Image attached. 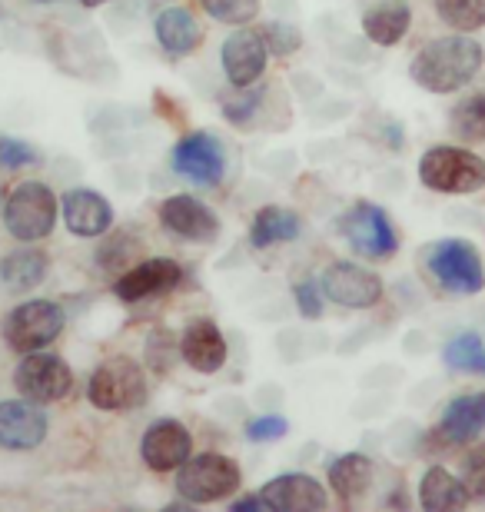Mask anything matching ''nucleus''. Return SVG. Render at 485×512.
<instances>
[{
  "mask_svg": "<svg viewBox=\"0 0 485 512\" xmlns=\"http://www.w3.org/2000/svg\"><path fill=\"white\" fill-rule=\"evenodd\" d=\"M482 44L472 40L469 34H456V37H439L429 40L426 47L412 57L409 74L412 80L429 90V94H452V90H462L472 84V77L482 70Z\"/></svg>",
  "mask_w": 485,
  "mask_h": 512,
  "instance_id": "obj_1",
  "label": "nucleus"
},
{
  "mask_svg": "<svg viewBox=\"0 0 485 512\" xmlns=\"http://www.w3.org/2000/svg\"><path fill=\"white\" fill-rule=\"evenodd\" d=\"M419 180L446 197H466L485 187V160L462 147H432L419 160Z\"/></svg>",
  "mask_w": 485,
  "mask_h": 512,
  "instance_id": "obj_2",
  "label": "nucleus"
},
{
  "mask_svg": "<svg viewBox=\"0 0 485 512\" xmlns=\"http://www.w3.org/2000/svg\"><path fill=\"white\" fill-rule=\"evenodd\" d=\"M4 223L10 237L20 243H37L57 227V197L47 183H20L4 203Z\"/></svg>",
  "mask_w": 485,
  "mask_h": 512,
  "instance_id": "obj_3",
  "label": "nucleus"
},
{
  "mask_svg": "<svg viewBox=\"0 0 485 512\" xmlns=\"http://www.w3.org/2000/svg\"><path fill=\"white\" fill-rule=\"evenodd\" d=\"M147 376H143L140 363L130 356H113V360L100 363L87 383L90 403L103 413H120V409H140L147 403Z\"/></svg>",
  "mask_w": 485,
  "mask_h": 512,
  "instance_id": "obj_4",
  "label": "nucleus"
},
{
  "mask_svg": "<svg viewBox=\"0 0 485 512\" xmlns=\"http://www.w3.org/2000/svg\"><path fill=\"white\" fill-rule=\"evenodd\" d=\"M236 489H240V466L223 453L190 456L177 473V493L183 496V503L193 506L220 503Z\"/></svg>",
  "mask_w": 485,
  "mask_h": 512,
  "instance_id": "obj_5",
  "label": "nucleus"
},
{
  "mask_svg": "<svg viewBox=\"0 0 485 512\" xmlns=\"http://www.w3.org/2000/svg\"><path fill=\"white\" fill-rule=\"evenodd\" d=\"M64 306L60 303H50V300H27L14 306L4 320V340L10 350L17 353H34V350H44L64 333Z\"/></svg>",
  "mask_w": 485,
  "mask_h": 512,
  "instance_id": "obj_6",
  "label": "nucleus"
},
{
  "mask_svg": "<svg viewBox=\"0 0 485 512\" xmlns=\"http://www.w3.org/2000/svg\"><path fill=\"white\" fill-rule=\"evenodd\" d=\"M429 273L446 293L472 296L485 286L482 256L469 240H439L429 250Z\"/></svg>",
  "mask_w": 485,
  "mask_h": 512,
  "instance_id": "obj_7",
  "label": "nucleus"
},
{
  "mask_svg": "<svg viewBox=\"0 0 485 512\" xmlns=\"http://www.w3.org/2000/svg\"><path fill=\"white\" fill-rule=\"evenodd\" d=\"M17 393L30 399V403H57L74 386V373L70 366L54 353H27L14 370Z\"/></svg>",
  "mask_w": 485,
  "mask_h": 512,
  "instance_id": "obj_8",
  "label": "nucleus"
},
{
  "mask_svg": "<svg viewBox=\"0 0 485 512\" xmlns=\"http://www.w3.org/2000/svg\"><path fill=\"white\" fill-rule=\"evenodd\" d=\"M343 237L349 240V247L359 256H366V260H386V256L399 250L396 230H392L386 210L376 207V203H356V207L346 213Z\"/></svg>",
  "mask_w": 485,
  "mask_h": 512,
  "instance_id": "obj_9",
  "label": "nucleus"
},
{
  "mask_svg": "<svg viewBox=\"0 0 485 512\" xmlns=\"http://www.w3.org/2000/svg\"><path fill=\"white\" fill-rule=\"evenodd\" d=\"M323 293L349 310H369L383 300V280L373 270H363L359 263H329L323 273Z\"/></svg>",
  "mask_w": 485,
  "mask_h": 512,
  "instance_id": "obj_10",
  "label": "nucleus"
},
{
  "mask_svg": "<svg viewBox=\"0 0 485 512\" xmlns=\"http://www.w3.org/2000/svg\"><path fill=\"white\" fill-rule=\"evenodd\" d=\"M173 167L187 180L200 183V187H216L226 173V153L223 143L213 133H190L173 150Z\"/></svg>",
  "mask_w": 485,
  "mask_h": 512,
  "instance_id": "obj_11",
  "label": "nucleus"
},
{
  "mask_svg": "<svg viewBox=\"0 0 485 512\" xmlns=\"http://www.w3.org/2000/svg\"><path fill=\"white\" fill-rule=\"evenodd\" d=\"M180 280H183L180 263L167 260V256H157V260L130 266V270L113 283V293H117L123 303H140V300H153V296L173 293L180 286Z\"/></svg>",
  "mask_w": 485,
  "mask_h": 512,
  "instance_id": "obj_12",
  "label": "nucleus"
},
{
  "mask_svg": "<svg viewBox=\"0 0 485 512\" xmlns=\"http://www.w3.org/2000/svg\"><path fill=\"white\" fill-rule=\"evenodd\" d=\"M193 453V439L190 429L177 423V419H157L147 433H143L140 456L153 473H173L190 459Z\"/></svg>",
  "mask_w": 485,
  "mask_h": 512,
  "instance_id": "obj_13",
  "label": "nucleus"
},
{
  "mask_svg": "<svg viewBox=\"0 0 485 512\" xmlns=\"http://www.w3.org/2000/svg\"><path fill=\"white\" fill-rule=\"evenodd\" d=\"M160 223L167 233H173L177 240H187V243H210L216 233H220L216 213L196 197H187V193L160 203Z\"/></svg>",
  "mask_w": 485,
  "mask_h": 512,
  "instance_id": "obj_14",
  "label": "nucleus"
},
{
  "mask_svg": "<svg viewBox=\"0 0 485 512\" xmlns=\"http://www.w3.org/2000/svg\"><path fill=\"white\" fill-rule=\"evenodd\" d=\"M220 57H223L226 80L236 90H243L263 77L266 60H270V47H266V37L256 34V30H236V34L226 37Z\"/></svg>",
  "mask_w": 485,
  "mask_h": 512,
  "instance_id": "obj_15",
  "label": "nucleus"
},
{
  "mask_svg": "<svg viewBox=\"0 0 485 512\" xmlns=\"http://www.w3.org/2000/svg\"><path fill=\"white\" fill-rule=\"evenodd\" d=\"M256 496H260L263 509H270V512H319L329 503L326 489L306 473L276 476L273 483H266Z\"/></svg>",
  "mask_w": 485,
  "mask_h": 512,
  "instance_id": "obj_16",
  "label": "nucleus"
},
{
  "mask_svg": "<svg viewBox=\"0 0 485 512\" xmlns=\"http://www.w3.org/2000/svg\"><path fill=\"white\" fill-rule=\"evenodd\" d=\"M47 439V416L30 399H4L0 403V446L37 449Z\"/></svg>",
  "mask_w": 485,
  "mask_h": 512,
  "instance_id": "obj_17",
  "label": "nucleus"
},
{
  "mask_svg": "<svg viewBox=\"0 0 485 512\" xmlns=\"http://www.w3.org/2000/svg\"><path fill=\"white\" fill-rule=\"evenodd\" d=\"M180 356L196 373H216L226 363V340L220 326L206 316L193 320L180 336Z\"/></svg>",
  "mask_w": 485,
  "mask_h": 512,
  "instance_id": "obj_18",
  "label": "nucleus"
},
{
  "mask_svg": "<svg viewBox=\"0 0 485 512\" xmlns=\"http://www.w3.org/2000/svg\"><path fill=\"white\" fill-rule=\"evenodd\" d=\"M485 429V393H462L446 406L436 436L446 446H466Z\"/></svg>",
  "mask_w": 485,
  "mask_h": 512,
  "instance_id": "obj_19",
  "label": "nucleus"
},
{
  "mask_svg": "<svg viewBox=\"0 0 485 512\" xmlns=\"http://www.w3.org/2000/svg\"><path fill=\"white\" fill-rule=\"evenodd\" d=\"M64 223L77 237H103L113 223V207L94 190H70L64 197Z\"/></svg>",
  "mask_w": 485,
  "mask_h": 512,
  "instance_id": "obj_20",
  "label": "nucleus"
},
{
  "mask_svg": "<svg viewBox=\"0 0 485 512\" xmlns=\"http://www.w3.org/2000/svg\"><path fill=\"white\" fill-rule=\"evenodd\" d=\"M412 24V10L406 0H379L363 14V34L376 47H396Z\"/></svg>",
  "mask_w": 485,
  "mask_h": 512,
  "instance_id": "obj_21",
  "label": "nucleus"
},
{
  "mask_svg": "<svg viewBox=\"0 0 485 512\" xmlns=\"http://www.w3.org/2000/svg\"><path fill=\"white\" fill-rule=\"evenodd\" d=\"M326 476H329L333 493L343 499L346 506H353L366 496L369 483H373V463H369V456H363V453H346L329 463Z\"/></svg>",
  "mask_w": 485,
  "mask_h": 512,
  "instance_id": "obj_22",
  "label": "nucleus"
},
{
  "mask_svg": "<svg viewBox=\"0 0 485 512\" xmlns=\"http://www.w3.org/2000/svg\"><path fill=\"white\" fill-rule=\"evenodd\" d=\"M469 489L462 479H456L449 469L432 466L419 483V503L429 512H452V509H466L469 506Z\"/></svg>",
  "mask_w": 485,
  "mask_h": 512,
  "instance_id": "obj_23",
  "label": "nucleus"
},
{
  "mask_svg": "<svg viewBox=\"0 0 485 512\" xmlns=\"http://www.w3.org/2000/svg\"><path fill=\"white\" fill-rule=\"evenodd\" d=\"M153 30H157L160 47L167 50V54H177V57L193 54L203 40V30H200V24H196V17L183 7L163 10V14L157 17V24H153Z\"/></svg>",
  "mask_w": 485,
  "mask_h": 512,
  "instance_id": "obj_24",
  "label": "nucleus"
},
{
  "mask_svg": "<svg viewBox=\"0 0 485 512\" xmlns=\"http://www.w3.org/2000/svg\"><path fill=\"white\" fill-rule=\"evenodd\" d=\"M47 270H50L47 253H40L34 247H20L0 260V280L14 293H27V290H34V286H40Z\"/></svg>",
  "mask_w": 485,
  "mask_h": 512,
  "instance_id": "obj_25",
  "label": "nucleus"
},
{
  "mask_svg": "<svg viewBox=\"0 0 485 512\" xmlns=\"http://www.w3.org/2000/svg\"><path fill=\"white\" fill-rule=\"evenodd\" d=\"M299 230H303L299 213L286 210V207H263V210H256V217H253L250 240L256 250H266V247H276V243L296 240Z\"/></svg>",
  "mask_w": 485,
  "mask_h": 512,
  "instance_id": "obj_26",
  "label": "nucleus"
},
{
  "mask_svg": "<svg viewBox=\"0 0 485 512\" xmlns=\"http://www.w3.org/2000/svg\"><path fill=\"white\" fill-rule=\"evenodd\" d=\"M446 363L462 373H485V346L479 333H459L446 346Z\"/></svg>",
  "mask_w": 485,
  "mask_h": 512,
  "instance_id": "obj_27",
  "label": "nucleus"
},
{
  "mask_svg": "<svg viewBox=\"0 0 485 512\" xmlns=\"http://www.w3.org/2000/svg\"><path fill=\"white\" fill-rule=\"evenodd\" d=\"M436 10L452 30L462 34L485 27V0H436Z\"/></svg>",
  "mask_w": 485,
  "mask_h": 512,
  "instance_id": "obj_28",
  "label": "nucleus"
},
{
  "mask_svg": "<svg viewBox=\"0 0 485 512\" xmlns=\"http://www.w3.org/2000/svg\"><path fill=\"white\" fill-rule=\"evenodd\" d=\"M452 130L462 140L482 143L485 140V94H476L452 110Z\"/></svg>",
  "mask_w": 485,
  "mask_h": 512,
  "instance_id": "obj_29",
  "label": "nucleus"
},
{
  "mask_svg": "<svg viewBox=\"0 0 485 512\" xmlns=\"http://www.w3.org/2000/svg\"><path fill=\"white\" fill-rule=\"evenodd\" d=\"M203 10L220 24H250L260 14V0H200Z\"/></svg>",
  "mask_w": 485,
  "mask_h": 512,
  "instance_id": "obj_30",
  "label": "nucleus"
},
{
  "mask_svg": "<svg viewBox=\"0 0 485 512\" xmlns=\"http://www.w3.org/2000/svg\"><path fill=\"white\" fill-rule=\"evenodd\" d=\"M183 360L180 356V343L173 340V333L167 330H153L147 336V363H150V370H157V373H170L173 370V363Z\"/></svg>",
  "mask_w": 485,
  "mask_h": 512,
  "instance_id": "obj_31",
  "label": "nucleus"
},
{
  "mask_svg": "<svg viewBox=\"0 0 485 512\" xmlns=\"http://www.w3.org/2000/svg\"><path fill=\"white\" fill-rule=\"evenodd\" d=\"M462 483H466L472 499L485 503V443L469 449L466 459H462Z\"/></svg>",
  "mask_w": 485,
  "mask_h": 512,
  "instance_id": "obj_32",
  "label": "nucleus"
},
{
  "mask_svg": "<svg viewBox=\"0 0 485 512\" xmlns=\"http://www.w3.org/2000/svg\"><path fill=\"white\" fill-rule=\"evenodd\" d=\"M34 163H37V150L30 143L17 137H0V167L20 170V167H34Z\"/></svg>",
  "mask_w": 485,
  "mask_h": 512,
  "instance_id": "obj_33",
  "label": "nucleus"
},
{
  "mask_svg": "<svg viewBox=\"0 0 485 512\" xmlns=\"http://www.w3.org/2000/svg\"><path fill=\"white\" fill-rule=\"evenodd\" d=\"M290 423L283 416H260V419H250L246 423V439L253 443H273V439H283Z\"/></svg>",
  "mask_w": 485,
  "mask_h": 512,
  "instance_id": "obj_34",
  "label": "nucleus"
},
{
  "mask_svg": "<svg viewBox=\"0 0 485 512\" xmlns=\"http://www.w3.org/2000/svg\"><path fill=\"white\" fill-rule=\"evenodd\" d=\"M263 37H266V47H270L273 54H290V50H296L299 44H303L299 30L290 24H266Z\"/></svg>",
  "mask_w": 485,
  "mask_h": 512,
  "instance_id": "obj_35",
  "label": "nucleus"
},
{
  "mask_svg": "<svg viewBox=\"0 0 485 512\" xmlns=\"http://www.w3.org/2000/svg\"><path fill=\"white\" fill-rule=\"evenodd\" d=\"M296 306H299V313L306 316V320H316V316H323V290L313 283V280H303V283H296Z\"/></svg>",
  "mask_w": 485,
  "mask_h": 512,
  "instance_id": "obj_36",
  "label": "nucleus"
},
{
  "mask_svg": "<svg viewBox=\"0 0 485 512\" xmlns=\"http://www.w3.org/2000/svg\"><path fill=\"white\" fill-rule=\"evenodd\" d=\"M233 509L236 512H256V509H263V503H260V496H246V499H236Z\"/></svg>",
  "mask_w": 485,
  "mask_h": 512,
  "instance_id": "obj_37",
  "label": "nucleus"
},
{
  "mask_svg": "<svg viewBox=\"0 0 485 512\" xmlns=\"http://www.w3.org/2000/svg\"><path fill=\"white\" fill-rule=\"evenodd\" d=\"M77 4H84V7H100V4H107V0H77Z\"/></svg>",
  "mask_w": 485,
  "mask_h": 512,
  "instance_id": "obj_38",
  "label": "nucleus"
}]
</instances>
